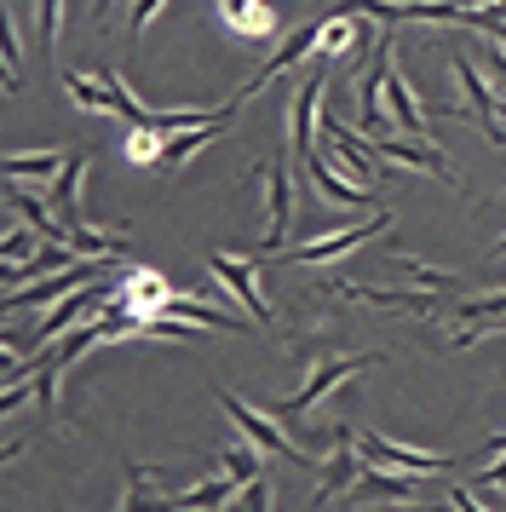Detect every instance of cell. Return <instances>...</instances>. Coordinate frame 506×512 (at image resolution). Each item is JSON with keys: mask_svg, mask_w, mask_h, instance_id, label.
<instances>
[{"mask_svg": "<svg viewBox=\"0 0 506 512\" xmlns=\"http://www.w3.org/2000/svg\"><path fill=\"white\" fill-rule=\"evenodd\" d=\"M374 363H380V351H357V357H328V363H317V369L305 374V386H299L294 397H276L271 415H276V420H305V415H311V409L322 403V397L340 386V380H351L357 369H374Z\"/></svg>", "mask_w": 506, "mask_h": 512, "instance_id": "6da1fadb", "label": "cell"}, {"mask_svg": "<svg viewBox=\"0 0 506 512\" xmlns=\"http://www.w3.org/2000/svg\"><path fill=\"white\" fill-rule=\"evenodd\" d=\"M64 93L81 104V110H92V116H110V93L98 87V75H64Z\"/></svg>", "mask_w": 506, "mask_h": 512, "instance_id": "4316f807", "label": "cell"}, {"mask_svg": "<svg viewBox=\"0 0 506 512\" xmlns=\"http://www.w3.org/2000/svg\"><path fill=\"white\" fill-rule=\"evenodd\" d=\"M357 478H363V472H357V461H351V420H340V426H334V455H328V466H322L317 495L322 501H328V495H351Z\"/></svg>", "mask_w": 506, "mask_h": 512, "instance_id": "e0dca14e", "label": "cell"}, {"mask_svg": "<svg viewBox=\"0 0 506 512\" xmlns=\"http://www.w3.org/2000/svg\"><path fill=\"white\" fill-rule=\"evenodd\" d=\"M489 41V35H483ZM489 64H495V75H501V87H506V41H489Z\"/></svg>", "mask_w": 506, "mask_h": 512, "instance_id": "836d02e7", "label": "cell"}, {"mask_svg": "<svg viewBox=\"0 0 506 512\" xmlns=\"http://www.w3.org/2000/svg\"><path fill=\"white\" fill-rule=\"evenodd\" d=\"M386 116L409 133V139H426V110H420V98H414V87H409V75L397 70V58H391V70H386Z\"/></svg>", "mask_w": 506, "mask_h": 512, "instance_id": "7c38bea8", "label": "cell"}, {"mask_svg": "<svg viewBox=\"0 0 506 512\" xmlns=\"http://www.w3.org/2000/svg\"><path fill=\"white\" fill-rule=\"evenodd\" d=\"M311 185L322 190V196H328V202H334V208H368V202H374V190L368 185H357V179H340V173H334V162H328V156H311Z\"/></svg>", "mask_w": 506, "mask_h": 512, "instance_id": "ac0fdd59", "label": "cell"}, {"mask_svg": "<svg viewBox=\"0 0 506 512\" xmlns=\"http://www.w3.org/2000/svg\"><path fill=\"white\" fill-rule=\"evenodd\" d=\"M18 254H23V231L12 225V231H6V265H18Z\"/></svg>", "mask_w": 506, "mask_h": 512, "instance_id": "e575fe53", "label": "cell"}, {"mask_svg": "<svg viewBox=\"0 0 506 512\" xmlns=\"http://www.w3.org/2000/svg\"><path fill=\"white\" fill-rule=\"evenodd\" d=\"M449 64H455V75H460V93H466V116L478 121L483 133H489V139L501 144L506 139V127H501V104H495V93H489V87H483V75H478V64H472V58H466V52H455L449 47Z\"/></svg>", "mask_w": 506, "mask_h": 512, "instance_id": "ba28073f", "label": "cell"}, {"mask_svg": "<svg viewBox=\"0 0 506 512\" xmlns=\"http://www.w3.org/2000/svg\"><path fill=\"white\" fill-rule=\"evenodd\" d=\"M225 472L236 478V484L248 489V484H259V455H253V443H225Z\"/></svg>", "mask_w": 506, "mask_h": 512, "instance_id": "f546056e", "label": "cell"}, {"mask_svg": "<svg viewBox=\"0 0 506 512\" xmlns=\"http://www.w3.org/2000/svg\"><path fill=\"white\" fill-rule=\"evenodd\" d=\"M322 93H328V70H317L305 87L294 93V110H288V121H294V156L299 162H311L317 156V116H322Z\"/></svg>", "mask_w": 506, "mask_h": 512, "instance_id": "8fae6325", "label": "cell"}, {"mask_svg": "<svg viewBox=\"0 0 506 512\" xmlns=\"http://www.w3.org/2000/svg\"><path fill=\"white\" fill-rule=\"evenodd\" d=\"M161 6H167V0H133V18H127V29H133V35H144V29H150V18H156Z\"/></svg>", "mask_w": 506, "mask_h": 512, "instance_id": "4dcf8cb0", "label": "cell"}, {"mask_svg": "<svg viewBox=\"0 0 506 512\" xmlns=\"http://www.w3.org/2000/svg\"><path fill=\"white\" fill-rule=\"evenodd\" d=\"M489 455H506V438H489ZM489 455H483V461H489Z\"/></svg>", "mask_w": 506, "mask_h": 512, "instance_id": "d590c367", "label": "cell"}, {"mask_svg": "<svg viewBox=\"0 0 506 512\" xmlns=\"http://www.w3.org/2000/svg\"><path fill=\"white\" fill-rule=\"evenodd\" d=\"M0 47H6V93H18L23 87V35H18L12 6H6V35H0Z\"/></svg>", "mask_w": 506, "mask_h": 512, "instance_id": "f1b7e54d", "label": "cell"}, {"mask_svg": "<svg viewBox=\"0 0 506 512\" xmlns=\"http://www.w3.org/2000/svg\"><path fill=\"white\" fill-rule=\"evenodd\" d=\"M35 35H41V58H52L58 35H64V0H41L35 6Z\"/></svg>", "mask_w": 506, "mask_h": 512, "instance_id": "83f0119b", "label": "cell"}, {"mask_svg": "<svg viewBox=\"0 0 506 512\" xmlns=\"http://www.w3.org/2000/svg\"><path fill=\"white\" fill-rule=\"evenodd\" d=\"M242 507H248V512H271V484H265V478L248 484V489H242Z\"/></svg>", "mask_w": 506, "mask_h": 512, "instance_id": "1f68e13d", "label": "cell"}, {"mask_svg": "<svg viewBox=\"0 0 506 512\" xmlns=\"http://www.w3.org/2000/svg\"><path fill=\"white\" fill-rule=\"evenodd\" d=\"M213 12H219V24L225 29L248 35V41H271L276 35V12L265 6V0H219Z\"/></svg>", "mask_w": 506, "mask_h": 512, "instance_id": "4fadbf2b", "label": "cell"}, {"mask_svg": "<svg viewBox=\"0 0 506 512\" xmlns=\"http://www.w3.org/2000/svg\"><path fill=\"white\" fill-rule=\"evenodd\" d=\"M391 58H397V47H391V35L374 47V64H368V75H363V87H357V127H363V139L374 144V139H386V70H391Z\"/></svg>", "mask_w": 506, "mask_h": 512, "instance_id": "8992f818", "label": "cell"}, {"mask_svg": "<svg viewBox=\"0 0 506 512\" xmlns=\"http://www.w3.org/2000/svg\"><path fill=\"white\" fill-rule=\"evenodd\" d=\"M253 173L265 179V202H271V225H265V248H259V259H276L282 254V242H288V225H294V179H288V162H282V156L259 162Z\"/></svg>", "mask_w": 506, "mask_h": 512, "instance_id": "7a4b0ae2", "label": "cell"}, {"mask_svg": "<svg viewBox=\"0 0 506 512\" xmlns=\"http://www.w3.org/2000/svg\"><path fill=\"white\" fill-rule=\"evenodd\" d=\"M334 12H363V18H374L380 29H397V24H409V12H403V0H340Z\"/></svg>", "mask_w": 506, "mask_h": 512, "instance_id": "484cf974", "label": "cell"}, {"mask_svg": "<svg viewBox=\"0 0 506 512\" xmlns=\"http://www.w3.org/2000/svg\"><path fill=\"white\" fill-rule=\"evenodd\" d=\"M69 248L81 259H110L121 254V231H92V225H69Z\"/></svg>", "mask_w": 506, "mask_h": 512, "instance_id": "d4e9b609", "label": "cell"}, {"mask_svg": "<svg viewBox=\"0 0 506 512\" xmlns=\"http://www.w3.org/2000/svg\"><path fill=\"white\" fill-rule=\"evenodd\" d=\"M357 449L368 455V466H391V472H443V466H455L449 455H426V449L391 443L380 432H357Z\"/></svg>", "mask_w": 506, "mask_h": 512, "instance_id": "30bf717a", "label": "cell"}, {"mask_svg": "<svg viewBox=\"0 0 506 512\" xmlns=\"http://www.w3.org/2000/svg\"><path fill=\"white\" fill-rule=\"evenodd\" d=\"M391 225V213H368L363 225H351V231H328L317 236V242H299L294 254H276V259H299V265H317V259H334V254H351V248H363V242H374V236Z\"/></svg>", "mask_w": 506, "mask_h": 512, "instance_id": "9c48e42d", "label": "cell"}, {"mask_svg": "<svg viewBox=\"0 0 506 512\" xmlns=\"http://www.w3.org/2000/svg\"><path fill=\"white\" fill-rule=\"evenodd\" d=\"M161 472H150V466H127V501H121V507L115 512H179V501H173V495H167V501H161V495H150V484H156Z\"/></svg>", "mask_w": 506, "mask_h": 512, "instance_id": "7402d4cb", "label": "cell"}, {"mask_svg": "<svg viewBox=\"0 0 506 512\" xmlns=\"http://www.w3.org/2000/svg\"><path fill=\"white\" fill-rule=\"evenodd\" d=\"M219 397H225V415L242 426V438H248L253 449H271V455H282V461H294V466H317L311 455H299L294 443H288V432L276 426V415H265V409H248L236 392H219Z\"/></svg>", "mask_w": 506, "mask_h": 512, "instance_id": "3957f363", "label": "cell"}, {"mask_svg": "<svg viewBox=\"0 0 506 512\" xmlns=\"http://www.w3.org/2000/svg\"><path fill=\"white\" fill-rule=\"evenodd\" d=\"M81 179H87V156H69V167L52 185V208H58L64 225H81Z\"/></svg>", "mask_w": 506, "mask_h": 512, "instance_id": "44dd1931", "label": "cell"}, {"mask_svg": "<svg viewBox=\"0 0 506 512\" xmlns=\"http://www.w3.org/2000/svg\"><path fill=\"white\" fill-rule=\"evenodd\" d=\"M236 495H242V484H236L230 472H219V478H207V484H196V489H179L173 501H179V512H225Z\"/></svg>", "mask_w": 506, "mask_h": 512, "instance_id": "ffe728a7", "label": "cell"}, {"mask_svg": "<svg viewBox=\"0 0 506 512\" xmlns=\"http://www.w3.org/2000/svg\"><path fill=\"white\" fill-rule=\"evenodd\" d=\"M230 116H236V98L225 104V116H219V121H207V127H190V133H173V139H167V156H161V173H179V167L190 162L196 150H202V144H213L219 133H225Z\"/></svg>", "mask_w": 506, "mask_h": 512, "instance_id": "d6986e66", "label": "cell"}, {"mask_svg": "<svg viewBox=\"0 0 506 512\" xmlns=\"http://www.w3.org/2000/svg\"><path fill=\"white\" fill-rule=\"evenodd\" d=\"M6 179H12V185H18L23 173H29V179H41V173H64L69 167V156H58V150H35V156H18V150H6Z\"/></svg>", "mask_w": 506, "mask_h": 512, "instance_id": "cb8c5ba5", "label": "cell"}, {"mask_svg": "<svg viewBox=\"0 0 506 512\" xmlns=\"http://www.w3.org/2000/svg\"><path fill=\"white\" fill-rule=\"evenodd\" d=\"M6 208L18 213V219H29V231H41V242H69V225L58 219V208H46L41 196H29L12 179H6Z\"/></svg>", "mask_w": 506, "mask_h": 512, "instance_id": "5bb4252c", "label": "cell"}, {"mask_svg": "<svg viewBox=\"0 0 506 512\" xmlns=\"http://www.w3.org/2000/svg\"><path fill=\"white\" fill-rule=\"evenodd\" d=\"M426 472H391V466H368L357 489H351V501H409L414 489H420Z\"/></svg>", "mask_w": 506, "mask_h": 512, "instance_id": "9a60e30c", "label": "cell"}, {"mask_svg": "<svg viewBox=\"0 0 506 512\" xmlns=\"http://www.w3.org/2000/svg\"><path fill=\"white\" fill-rule=\"evenodd\" d=\"M489 259H506V236H501V242H495V248H489Z\"/></svg>", "mask_w": 506, "mask_h": 512, "instance_id": "8d00e7d4", "label": "cell"}, {"mask_svg": "<svg viewBox=\"0 0 506 512\" xmlns=\"http://www.w3.org/2000/svg\"><path fill=\"white\" fill-rule=\"evenodd\" d=\"M374 156H380V162H397V167H420V173H432V179H443V185H460L455 173H449V162H443V150H432V144L374 139Z\"/></svg>", "mask_w": 506, "mask_h": 512, "instance_id": "2e32d148", "label": "cell"}, {"mask_svg": "<svg viewBox=\"0 0 506 512\" xmlns=\"http://www.w3.org/2000/svg\"><path fill=\"white\" fill-rule=\"evenodd\" d=\"M449 507H455V512H483L478 495H472V484H466V489H449Z\"/></svg>", "mask_w": 506, "mask_h": 512, "instance_id": "d6a6232c", "label": "cell"}, {"mask_svg": "<svg viewBox=\"0 0 506 512\" xmlns=\"http://www.w3.org/2000/svg\"><path fill=\"white\" fill-rule=\"evenodd\" d=\"M104 300H115V288H110V282H92V288H81V294H69V300H58V311H52V317H41V328H35V351H41V346H52V340H64L69 328L92 323L98 311H110Z\"/></svg>", "mask_w": 506, "mask_h": 512, "instance_id": "5b68a950", "label": "cell"}, {"mask_svg": "<svg viewBox=\"0 0 506 512\" xmlns=\"http://www.w3.org/2000/svg\"><path fill=\"white\" fill-rule=\"evenodd\" d=\"M207 271L225 282L230 294H236V305L248 311L253 323H271V305H265V294H259V259H236V254H213L207 259Z\"/></svg>", "mask_w": 506, "mask_h": 512, "instance_id": "52a82bcc", "label": "cell"}, {"mask_svg": "<svg viewBox=\"0 0 506 512\" xmlns=\"http://www.w3.org/2000/svg\"><path fill=\"white\" fill-rule=\"evenodd\" d=\"M161 156H167V133H156V127H127L121 133V162L161 167Z\"/></svg>", "mask_w": 506, "mask_h": 512, "instance_id": "603a6c76", "label": "cell"}, {"mask_svg": "<svg viewBox=\"0 0 506 512\" xmlns=\"http://www.w3.org/2000/svg\"><path fill=\"white\" fill-rule=\"evenodd\" d=\"M322 24H328V18H317V24L294 29V35H282V41H276V47H271V58L259 64V75H253L248 87L236 93V104H242V98H253V93H265V87H271L276 75H282V70H294V64H305L311 52H322Z\"/></svg>", "mask_w": 506, "mask_h": 512, "instance_id": "277c9868", "label": "cell"}]
</instances>
